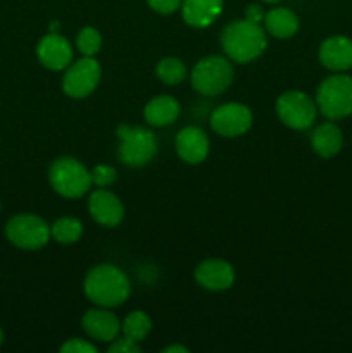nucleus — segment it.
Returning <instances> with one entry per match:
<instances>
[{
	"label": "nucleus",
	"mask_w": 352,
	"mask_h": 353,
	"mask_svg": "<svg viewBox=\"0 0 352 353\" xmlns=\"http://www.w3.org/2000/svg\"><path fill=\"white\" fill-rule=\"evenodd\" d=\"M130 279L116 265H97L85 278V295L99 307L113 309L123 305L130 296Z\"/></svg>",
	"instance_id": "f257e3e1"
},
{
	"label": "nucleus",
	"mask_w": 352,
	"mask_h": 353,
	"mask_svg": "<svg viewBox=\"0 0 352 353\" xmlns=\"http://www.w3.org/2000/svg\"><path fill=\"white\" fill-rule=\"evenodd\" d=\"M266 45L268 40L264 31L257 23L248 19L233 21L221 33V47L224 54L238 64L255 61L266 50Z\"/></svg>",
	"instance_id": "f03ea898"
},
{
	"label": "nucleus",
	"mask_w": 352,
	"mask_h": 353,
	"mask_svg": "<svg viewBox=\"0 0 352 353\" xmlns=\"http://www.w3.org/2000/svg\"><path fill=\"white\" fill-rule=\"evenodd\" d=\"M316 105L328 119L352 116V76H328L317 88Z\"/></svg>",
	"instance_id": "7ed1b4c3"
},
{
	"label": "nucleus",
	"mask_w": 352,
	"mask_h": 353,
	"mask_svg": "<svg viewBox=\"0 0 352 353\" xmlns=\"http://www.w3.org/2000/svg\"><path fill=\"white\" fill-rule=\"evenodd\" d=\"M48 179L52 188L66 199H79L92 186V172L72 157L57 159L48 171Z\"/></svg>",
	"instance_id": "20e7f679"
},
{
	"label": "nucleus",
	"mask_w": 352,
	"mask_h": 353,
	"mask_svg": "<svg viewBox=\"0 0 352 353\" xmlns=\"http://www.w3.org/2000/svg\"><path fill=\"white\" fill-rule=\"evenodd\" d=\"M119 137V159L123 164L130 168H141L148 164L157 154V138L152 131L140 126H123L117 128Z\"/></svg>",
	"instance_id": "39448f33"
},
{
	"label": "nucleus",
	"mask_w": 352,
	"mask_h": 353,
	"mask_svg": "<svg viewBox=\"0 0 352 353\" xmlns=\"http://www.w3.org/2000/svg\"><path fill=\"white\" fill-rule=\"evenodd\" d=\"M233 81V68L230 61L219 55H211L195 64L192 71V86L206 97L221 95Z\"/></svg>",
	"instance_id": "423d86ee"
},
{
	"label": "nucleus",
	"mask_w": 352,
	"mask_h": 353,
	"mask_svg": "<svg viewBox=\"0 0 352 353\" xmlns=\"http://www.w3.org/2000/svg\"><path fill=\"white\" fill-rule=\"evenodd\" d=\"M6 236L14 247L23 250H40L52 236L50 226L35 214H17L9 219Z\"/></svg>",
	"instance_id": "0eeeda50"
},
{
	"label": "nucleus",
	"mask_w": 352,
	"mask_h": 353,
	"mask_svg": "<svg viewBox=\"0 0 352 353\" xmlns=\"http://www.w3.org/2000/svg\"><path fill=\"white\" fill-rule=\"evenodd\" d=\"M276 112L285 126L292 130H307L316 121L317 105L307 93L292 90L280 95Z\"/></svg>",
	"instance_id": "6e6552de"
},
{
	"label": "nucleus",
	"mask_w": 352,
	"mask_h": 353,
	"mask_svg": "<svg viewBox=\"0 0 352 353\" xmlns=\"http://www.w3.org/2000/svg\"><path fill=\"white\" fill-rule=\"evenodd\" d=\"M102 69L93 57H83L66 71L62 79V90L71 99H85L95 92L100 83Z\"/></svg>",
	"instance_id": "1a4fd4ad"
},
{
	"label": "nucleus",
	"mask_w": 352,
	"mask_h": 353,
	"mask_svg": "<svg viewBox=\"0 0 352 353\" xmlns=\"http://www.w3.org/2000/svg\"><path fill=\"white\" fill-rule=\"evenodd\" d=\"M211 126L217 134L226 138L240 137L252 126V112L244 103H224L211 116Z\"/></svg>",
	"instance_id": "9d476101"
},
{
	"label": "nucleus",
	"mask_w": 352,
	"mask_h": 353,
	"mask_svg": "<svg viewBox=\"0 0 352 353\" xmlns=\"http://www.w3.org/2000/svg\"><path fill=\"white\" fill-rule=\"evenodd\" d=\"M195 279L202 288L211 292H223L233 286L235 269L223 259H207L195 269Z\"/></svg>",
	"instance_id": "9b49d317"
},
{
	"label": "nucleus",
	"mask_w": 352,
	"mask_h": 353,
	"mask_svg": "<svg viewBox=\"0 0 352 353\" xmlns=\"http://www.w3.org/2000/svg\"><path fill=\"white\" fill-rule=\"evenodd\" d=\"M90 216L106 228H114L123 221L124 207L121 200L113 192L106 188H99L90 195L88 200Z\"/></svg>",
	"instance_id": "f8f14e48"
},
{
	"label": "nucleus",
	"mask_w": 352,
	"mask_h": 353,
	"mask_svg": "<svg viewBox=\"0 0 352 353\" xmlns=\"http://www.w3.org/2000/svg\"><path fill=\"white\" fill-rule=\"evenodd\" d=\"M83 330L92 340L100 341V343H109L117 338L121 331V323L116 314L109 312V309L100 307V309H92L83 316L81 319Z\"/></svg>",
	"instance_id": "ddd939ff"
},
{
	"label": "nucleus",
	"mask_w": 352,
	"mask_h": 353,
	"mask_svg": "<svg viewBox=\"0 0 352 353\" xmlns=\"http://www.w3.org/2000/svg\"><path fill=\"white\" fill-rule=\"evenodd\" d=\"M37 55L47 69L62 71L71 64L72 48L64 37H61L59 33H48L38 43Z\"/></svg>",
	"instance_id": "4468645a"
},
{
	"label": "nucleus",
	"mask_w": 352,
	"mask_h": 353,
	"mask_svg": "<svg viewBox=\"0 0 352 353\" xmlns=\"http://www.w3.org/2000/svg\"><path fill=\"white\" fill-rule=\"evenodd\" d=\"M176 152L182 161L188 164H200L209 154V138L197 126L183 128L176 134Z\"/></svg>",
	"instance_id": "2eb2a0df"
},
{
	"label": "nucleus",
	"mask_w": 352,
	"mask_h": 353,
	"mask_svg": "<svg viewBox=\"0 0 352 353\" xmlns=\"http://www.w3.org/2000/svg\"><path fill=\"white\" fill-rule=\"evenodd\" d=\"M321 64L331 71H347L352 68V40L342 34L326 38L320 47Z\"/></svg>",
	"instance_id": "dca6fc26"
},
{
	"label": "nucleus",
	"mask_w": 352,
	"mask_h": 353,
	"mask_svg": "<svg viewBox=\"0 0 352 353\" xmlns=\"http://www.w3.org/2000/svg\"><path fill=\"white\" fill-rule=\"evenodd\" d=\"M223 12V0H183L182 16L192 28H207Z\"/></svg>",
	"instance_id": "f3484780"
},
{
	"label": "nucleus",
	"mask_w": 352,
	"mask_h": 353,
	"mask_svg": "<svg viewBox=\"0 0 352 353\" xmlns=\"http://www.w3.org/2000/svg\"><path fill=\"white\" fill-rule=\"evenodd\" d=\"M179 116L178 100L169 95H159L145 105L144 117L150 126L162 128L175 123Z\"/></svg>",
	"instance_id": "a211bd4d"
},
{
	"label": "nucleus",
	"mask_w": 352,
	"mask_h": 353,
	"mask_svg": "<svg viewBox=\"0 0 352 353\" xmlns=\"http://www.w3.org/2000/svg\"><path fill=\"white\" fill-rule=\"evenodd\" d=\"M311 143H313L314 152L320 157L330 159L335 157L338 152L344 147V137L337 124L324 123L314 130L313 137H311Z\"/></svg>",
	"instance_id": "6ab92c4d"
},
{
	"label": "nucleus",
	"mask_w": 352,
	"mask_h": 353,
	"mask_svg": "<svg viewBox=\"0 0 352 353\" xmlns=\"http://www.w3.org/2000/svg\"><path fill=\"white\" fill-rule=\"evenodd\" d=\"M266 30L276 38H290L297 33L299 30V19L295 14L285 7H278V9H271L264 16Z\"/></svg>",
	"instance_id": "aec40b11"
},
{
	"label": "nucleus",
	"mask_w": 352,
	"mask_h": 353,
	"mask_svg": "<svg viewBox=\"0 0 352 353\" xmlns=\"http://www.w3.org/2000/svg\"><path fill=\"white\" fill-rule=\"evenodd\" d=\"M150 330H152L150 319H148L147 314L141 312V310H135V312H131L130 316H126V319L123 321V324H121V331H123L124 336L137 341V343L144 341L145 338H147V334L150 333Z\"/></svg>",
	"instance_id": "412c9836"
},
{
	"label": "nucleus",
	"mask_w": 352,
	"mask_h": 353,
	"mask_svg": "<svg viewBox=\"0 0 352 353\" xmlns=\"http://www.w3.org/2000/svg\"><path fill=\"white\" fill-rule=\"evenodd\" d=\"M52 238H54L57 243L62 245H71L81 238L83 234V224L79 223L75 217H61L54 223V226L50 228Z\"/></svg>",
	"instance_id": "4be33fe9"
},
{
	"label": "nucleus",
	"mask_w": 352,
	"mask_h": 353,
	"mask_svg": "<svg viewBox=\"0 0 352 353\" xmlns=\"http://www.w3.org/2000/svg\"><path fill=\"white\" fill-rule=\"evenodd\" d=\"M157 76L166 85H179L186 78V65L176 57L162 59L157 64Z\"/></svg>",
	"instance_id": "5701e85b"
},
{
	"label": "nucleus",
	"mask_w": 352,
	"mask_h": 353,
	"mask_svg": "<svg viewBox=\"0 0 352 353\" xmlns=\"http://www.w3.org/2000/svg\"><path fill=\"white\" fill-rule=\"evenodd\" d=\"M76 45H78V50L81 52L85 57H93V55L99 54L100 48H102V37H100V33L95 28L86 26L78 33Z\"/></svg>",
	"instance_id": "b1692460"
},
{
	"label": "nucleus",
	"mask_w": 352,
	"mask_h": 353,
	"mask_svg": "<svg viewBox=\"0 0 352 353\" xmlns=\"http://www.w3.org/2000/svg\"><path fill=\"white\" fill-rule=\"evenodd\" d=\"M90 172H92V185H95L97 188H109L117 179V171L113 165L99 164Z\"/></svg>",
	"instance_id": "393cba45"
},
{
	"label": "nucleus",
	"mask_w": 352,
	"mask_h": 353,
	"mask_svg": "<svg viewBox=\"0 0 352 353\" xmlns=\"http://www.w3.org/2000/svg\"><path fill=\"white\" fill-rule=\"evenodd\" d=\"M61 352L66 353H95L97 347L93 343L86 340H79V338H71V340L66 341L61 347Z\"/></svg>",
	"instance_id": "a878e982"
},
{
	"label": "nucleus",
	"mask_w": 352,
	"mask_h": 353,
	"mask_svg": "<svg viewBox=\"0 0 352 353\" xmlns=\"http://www.w3.org/2000/svg\"><path fill=\"white\" fill-rule=\"evenodd\" d=\"M110 353H140L141 348L138 347L137 341L130 340V338H121V340H114V343L109 347Z\"/></svg>",
	"instance_id": "bb28decb"
},
{
	"label": "nucleus",
	"mask_w": 352,
	"mask_h": 353,
	"mask_svg": "<svg viewBox=\"0 0 352 353\" xmlns=\"http://www.w3.org/2000/svg\"><path fill=\"white\" fill-rule=\"evenodd\" d=\"M148 6L159 14H173L176 9H179L183 0H147Z\"/></svg>",
	"instance_id": "cd10ccee"
},
{
	"label": "nucleus",
	"mask_w": 352,
	"mask_h": 353,
	"mask_svg": "<svg viewBox=\"0 0 352 353\" xmlns=\"http://www.w3.org/2000/svg\"><path fill=\"white\" fill-rule=\"evenodd\" d=\"M262 10H261V7L259 6H251L247 9V12H245V19H248V21H252V23H257L259 24V21L262 19Z\"/></svg>",
	"instance_id": "c85d7f7f"
},
{
	"label": "nucleus",
	"mask_w": 352,
	"mask_h": 353,
	"mask_svg": "<svg viewBox=\"0 0 352 353\" xmlns=\"http://www.w3.org/2000/svg\"><path fill=\"white\" fill-rule=\"evenodd\" d=\"M162 352L164 353H188V350H186L185 347H179V345H171V347H166Z\"/></svg>",
	"instance_id": "c756f323"
},
{
	"label": "nucleus",
	"mask_w": 352,
	"mask_h": 353,
	"mask_svg": "<svg viewBox=\"0 0 352 353\" xmlns=\"http://www.w3.org/2000/svg\"><path fill=\"white\" fill-rule=\"evenodd\" d=\"M3 343V331H2V327H0V345Z\"/></svg>",
	"instance_id": "7c9ffc66"
},
{
	"label": "nucleus",
	"mask_w": 352,
	"mask_h": 353,
	"mask_svg": "<svg viewBox=\"0 0 352 353\" xmlns=\"http://www.w3.org/2000/svg\"><path fill=\"white\" fill-rule=\"evenodd\" d=\"M264 2H269V3H275V2H280V0H264Z\"/></svg>",
	"instance_id": "2f4dec72"
}]
</instances>
